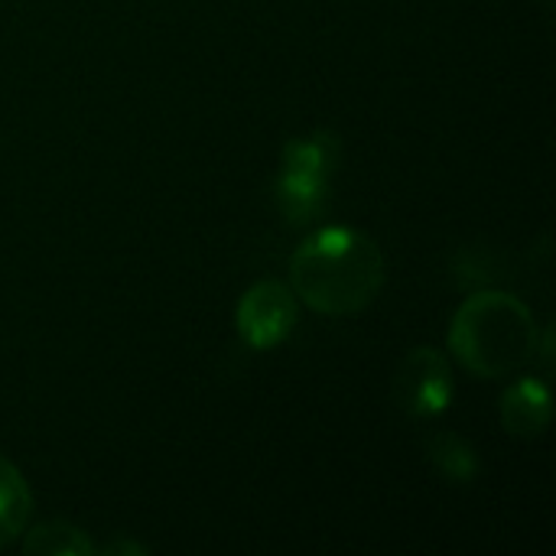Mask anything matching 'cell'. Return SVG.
<instances>
[{
	"instance_id": "obj_3",
	"label": "cell",
	"mask_w": 556,
	"mask_h": 556,
	"mask_svg": "<svg viewBox=\"0 0 556 556\" xmlns=\"http://www.w3.org/2000/svg\"><path fill=\"white\" fill-rule=\"evenodd\" d=\"M339 163V140L332 134H313L283 147L277 176V205L287 222L306 225L329 205V182Z\"/></svg>"
},
{
	"instance_id": "obj_9",
	"label": "cell",
	"mask_w": 556,
	"mask_h": 556,
	"mask_svg": "<svg viewBox=\"0 0 556 556\" xmlns=\"http://www.w3.org/2000/svg\"><path fill=\"white\" fill-rule=\"evenodd\" d=\"M26 554H46V556H88L94 551V544L88 541V534H81L72 525H39L26 534L23 541Z\"/></svg>"
},
{
	"instance_id": "obj_6",
	"label": "cell",
	"mask_w": 556,
	"mask_h": 556,
	"mask_svg": "<svg viewBox=\"0 0 556 556\" xmlns=\"http://www.w3.org/2000/svg\"><path fill=\"white\" fill-rule=\"evenodd\" d=\"M551 391L538 378H525L502 397V424L515 437H541L551 427Z\"/></svg>"
},
{
	"instance_id": "obj_7",
	"label": "cell",
	"mask_w": 556,
	"mask_h": 556,
	"mask_svg": "<svg viewBox=\"0 0 556 556\" xmlns=\"http://www.w3.org/2000/svg\"><path fill=\"white\" fill-rule=\"evenodd\" d=\"M29 515H33L29 485L23 472L7 456H0V551L26 531Z\"/></svg>"
},
{
	"instance_id": "obj_4",
	"label": "cell",
	"mask_w": 556,
	"mask_h": 556,
	"mask_svg": "<svg viewBox=\"0 0 556 556\" xmlns=\"http://www.w3.org/2000/svg\"><path fill=\"white\" fill-rule=\"evenodd\" d=\"M235 319L241 339L251 349H274L296 329V296L277 280H261L241 296Z\"/></svg>"
},
{
	"instance_id": "obj_1",
	"label": "cell",
	"mask_w": 556,
	"mask_h": 556,
	"mask_svg": "<svg viewBox=\"0 0 556 556\" xmlns=\"http://www.w3.org/2000/svg\"><path fill=\"white\" fill-rule=\"evenodd\" d=\"M290 280L309 309L355 316L384 287V254L355 228H323L290 257Z\"/></svg>"
},
{
	"instance_id": "obj_8",
	"label": "cell",
	"mask_w": 556,
	"mask_h": 556,
	"mask_svg": "<svg viewBox=\"0 0 556 556\" xmlns=\"http://www.w3.org/2000/svg\"><path fill=\"white\" fill-rule=\"evenodd\" d=\"M427 456L433 459V466L450 479V482H472L479 472V456L476 450L456 437V433H433L427 440Z\"/></svg>"
},
{
	"instance_id": "obj_5",
	"label": "cell",
	"mask_w": 556,
	"mask_h": 556,
	"mask_svg": "<svg viewBox=\"0 0 556 556\" xmlns=\"http://www.w3.org/2000/svg\"><path fill=\"white\" fill-rule=\"evenodd\" d=\"M394 401L410 417H437L453 401V371L437 349H414L394 378Z\"/></svg>"
},
{
	"instance_id": "obj_2",
	"label": "cell",
	"mask_w": 556,
	"mask_h": 556,
	"mask_svg": "<svg viewBox=\"0 0 556 556\" xmlns=\"http://www.w3.org/2000/svg\"><path fill=\"white\" fill-rule=\"evenodd\" d=\"M450 349L466 371L479 378H505L538 355V326L518 296L476 293L453 319Z\"/></svg>"
}]
</instances>
